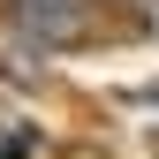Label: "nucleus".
Masks as SVG:
<instances>
[{
  "mask_svg": "<svg viewBox=\"0 0 159 159\" xmlns=\"http://www.w3.org/2000/svg\"><path fill=\"white\" fill-rule=\"evenodd\" d=\"M8 15L38 46H76V38L91 30V0H8Z\"/></svg>",
  "mask_w": 159,
  "mask_h": 159,
  "instance_id": "1",
  "label": "nucleus"
},
{
  "mask_svg": "<svg viewBox=\"0 0 159 159\" xmlns=\"http://www.w3.org/2000/svg\"><path fill=\"white\" fill-rule=\"evenodd\" d=\"M136 8H144V0H136Z\"/></svg>",
  "mask_w": 159,
  "mask_h": 159,
  "instance_id": "3",
  "label": "nucleus"
},
{
  "mask_svg": "<svg viewBox=\"0 0 159 159\" xmlns=\"http://www.w3.org/2000/svg\"><path fill=\"white\" fill-rule=\"evenodd\" d=\"M136 98H144V106H159V84H152V91H136Z\"/></svg>",
  "mask_w": 159,
  "mask_h": 159,
  "instance_id": "2",
  "label": "nucleus"
}]
</instances>
